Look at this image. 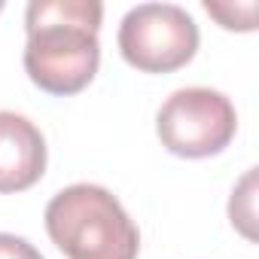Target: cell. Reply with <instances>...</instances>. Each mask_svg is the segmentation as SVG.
<instances>
[{
	"label": "cell",
	"mask_w": 259,
	"mask_h": 259,
	"mask_svg": "<svg viewBox=\"0 0 259 259\" xmlns=\"http://www.w3.org/2000/svg\"><path fill=\"white\" fill-rule=\"evenodd\" d=\"M0 13H4V4H0Z\"/></svg>",
	"instance_id": "9c48e42d"
},
{
	"label": "cell",
	"mask_w": 259,
	"mask_h": 259,
	"mask_svg": "<svg viewBox=\"0 0 259 259\" xmlns=\"http://www.w3.org/2000/svg\"><path fill=\"white\" fill-rule=\"evenodd\" d=\"M198 25L177 4H141L119 25L122 58L144 73H174L198 52Z\"/></svg>",
	"instance_id": "277c9868"
},
{
	"label": "cell",
	"mask_w": 259,
	"mask_h": 259,
	"mask_svg": "<svg viewBox=\"0 0 259 259\" xmlns=\"http://www.w3.org/2000/svg\"><path fill=\"white\" fill-rule=\"evenodd\" d=\"M104 4L98 0H31L25 10V70L49 95L82 92L101 64Z\"/></svg>",
	"instance_id": "6da1fadb"
},
{
	"label": "cell",
	"mask_w": 259,
	"mask_h": 259,
	"mask_svg": "<svg viewBox=\"0 0 259 259\" xmlns=\"http://www.w3.org/2000/svg\"><path fill=\"white\" fill-rule=\"evenodd\" d=\"M46 174V141L19 113L0 110V192H25Z\"/></svg>",
	"instance_id": "5b68a950"
},
{
	"label": "cell",
	"mask_w": 259,
	"mask_h": 259,
	"mask_svg": "<svg viewBox=\"0 0 259 259\" xmlns=\"http://www.w3.org/2000/svg\"><path fill=\"white\" fill-rule=\"evenodd\" d=\"M46 232L67 259H138L141 232L119 198L95 183H73L46 204Z\"/></svg>",
	"instance_id": "7a4b0ae2"
},
{
	"label": "cell",
	"mask_w": 259,
	"mask_h": 259,
	"mask_svg": "<svg viewBox=\"0 0 259 259\" xmlns=\"http://www.w3.org/2000/svg\"><path fill=\"white\" fill-rule=\"evenodd\" d=\"M253 201H256V168H250L241 177V183L232 189V201H229V220H232V226L247 241H256V210H253Z\"/></svg>",
	"instance_id": "8992f818"
},
{
	"label": "cell",
	"mask_w": 259,
	"mask_h": 259,
	"mask_svg": "<svg viewBox=\"0 0 259 259\" xmlns=\"http://www.w3.org/2000/svg\"><path fill=\"white\" fill-rule=\"evenodd\" d=\"M0 259H43V253L19 235L0 232Z\"/></svg>",
	"instance_id": "ba28073f"
},
{
	"label": "cell",
	"mask_w": 259,
	"mask_h": 259,
	"mask_svg": "<svg viewBox=\"0 0 259 259\" xmlns=\"http://www.w3.org/2000/svg\"><path fill=\"white\" fill-rule=\"evenodd\" d=\"M238 132L235 104L204 85L177 89L156 116V135L180 159H207L223 153Z\"/></svg>",
	"instance_id": "3957f363"
},
{
	"label": "cell",
	"mask_w": 259,
	"mask_h": 259,
	"mask_svg": "<svg viewBox=\"0 0 259 259\" xmlns=\"http://www.w3.org/2000/svg\"><path fill=\"white\" fill-rule=\"evenodd\" d=\"M204 13L213 16L226 31H253L259 4L256 0H247V4H213V0H204Z\"/></svg>",
	"instance_id": "52a82bcc"
}]
</instances>
